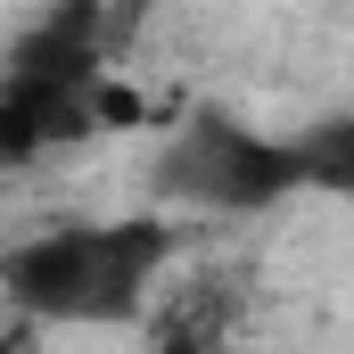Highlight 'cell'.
<instances>
[{
  "label": "cell",
  "mask_w": 354,
  "mask_h": 354,
  "mask_svg": "<svg viewBox=\"0 0 354 354\" xmlns=\"http://www.w3.org/2000/svg\"><path fill=\"white\" fill-rule=\"evenodd\" d=\"M181 231L140 223H58L17 248H0V297L33 322H132L157 272L174 264Z\"/></svg>",
  "instance_id": "obj_1"
},
{
  "label": "cell",
  "mask_w": 354,
  "mask_h": 354,
  "mask_svg": "<svg viewBox=\"0 0 354 354\" xmlns=\"http://www.w3.org/2000/svg\"><path fill=\"white\" fill-rule=\"evenodd\" d=\"M157 189L181 206H206V214H264L305 181H297L288 140H264L256 124H239L223 107H198L157 157Z\"/></svg>",
  "instance_id": "obj_2"
},
{
  "label": "cell",
  "mask_w": 354,
  "mask_h": 354,
  "mask_svg": "<svg viewBox=\"0 0 354 354\" xmlns=\"http://www.w3.org/2000/svg\"><path fill=\"white\" fill-rule=\"evenodd\" d=\"M288 149H297V181H305V189L354 198V115H322V124L297 132Z\"/></svg>",
  "instance_id": "obj_3"
}]
</instances>
